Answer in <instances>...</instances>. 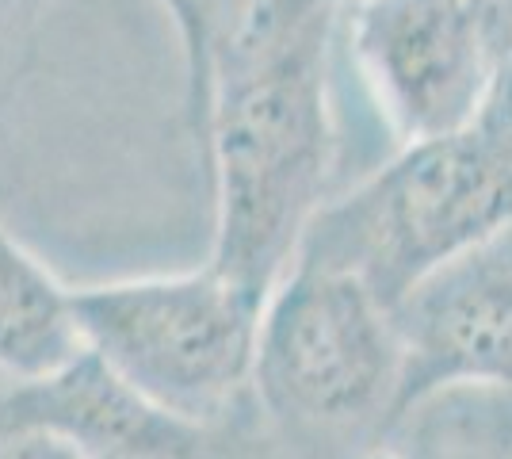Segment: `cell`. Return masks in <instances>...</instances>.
I'll return each mask as SVG.
<instances>
[{
	"label": "cell",
	"instance_id": "obj_7",
	"mask_svg": "<svg viewBox=\"0 0 512 459\" xmlns=\"http://www.w3.org/2000/svg\"><path fill=\"white\" fill-rule=\"evenodd\" d=\"M81 352L73 287L0 222V383L43 379Z\"/></svg>",
	"mask_w": 512,
	"mask_h": 459
},
{
	"label": "cell",
	"instance_id": "obj_11",
	"mask_svg": "<svg viewBox=\"0 0 512 459\" xmlns=\"http://www.w3.org/2000/svg\"><path fill=\"white\" fill-rule=\"evenodd\" d=\"M54 0H0V62L31 35Z\"/></svg>",
	"mask_w": 512,
	"mask_h": 459
},
{
	"label": "cell",
	"instance_id": "obj_2",
	"mask_svg": "<svg viewBox=\"0 0 512 459\" xmlns=\"http://www.w3.org/2000/svg\"><path fill=\"white\" fill-rule=\"evenodd\" d=\"M253 406L276 459H363L406 417V349L367 287L295 261L260 314Z\"/></svg>",
	"mask_w": 512,
	"mask_h": 459
},
{
	"label": "cell",
	"instance_id": "obj_1",
	"mask_svg": "<svg viewBox=\"0 0 512 459\" xmlns=\"http://www.w3.org/2000/svg\"><path fill=\"white\" fill-rule=\"evenodd\" d=\"M333 43L337 12L249 16L214 62L192 131L214 199L207 264L260 303L299 261L310 226L337 196Z\"/></svg>",
	"mask_w": 512,
	"mask_h": 459
},
{
	"label": "cell",
	"instance_id": "obj_10",
	"mask_svg": "<svg viewBox=\"0 0 512 459\" xmlns=\"http://www.w3.org/2000/svg\"><path fill=\"white\" fill-rule=\"evenodd\" d=\"M0 459H88L62 437L39 429H0Z\"/></svg>",
	"mask_w": 512,
	"mask_h": 459
},
{
	"label": "cell",
	"instance_id": "obj_8",
	"mask_svg": "<svg viewBox=\"0 0 512 459\" xmlns=\"http://www.w3.org/2000/svg\"><path fill=\"white\" fill-rule=\"evenodd\" d=\"M363 459H512V387L432 394Z\"/></svg>",
	"mask_w": 512,
	"mask_h": 459
},
{
	"label": "cell",
	"instance_id": "obj_9",
	"mask_svg": "<svg viewBox=\"0 0 512 459\" xmlns=\"http://www.w3.org/2000/svg\"><path fill=\"white\" fill-rule=\"evenodd\" d=\"M161 8L169 12L176 39H180L184 119H188V131H195L203 115V100H207V85H211V69L222 46L249 20V0H161Z\"/></svg>",
	"mask_w": 512,
	"mask_h": 459
},
{
	"label": "cell",
	"instance_id": "obj_6",
	"mask_svg": "<svg viewBox=\"0 0 512 459\" xmlns=\"http://www.w3.org/2000/svg\"><path fill=\"white\" fill-rule=\"evenodd\" d=\"M406 414L455 387H512V222L394 306Z\"/></svg>",
	"mask_w": 512,
	"mask_h": 459
},
{
	"label": "cell",
	"instance_id": "obj_3",
	"mask_svg": "<svg viewBox=\"0 0 512 459\" xmlns=\"http://www.w3.org/2000/svg\"><path fill=\"white\" fill-rule=\"evenodd\" d=\"M512 222V138L486 111L467 131L398 146L325 203L299 261L356 276L383 306ZM295 268V264H291Z\"/></svg>",
	"mask_w": 512,
	"mask_h": 459
},
{
	"label": "cell",
	"instance_id": "obj_13",
	"mask_svg": "<svg viewBox=\"0 0 512 459\" xmlns=\"http://www.w3.org/2000/svg\"><path fill=\"white\" fill-rule=\"evenodd\" d=\"M490 111L497 115V123H501L512 138V50H509V58H505V73H501V85H497V96H493Z\"/></svg>",
	"mask_w": 512,
	"mask_h": 459
},
{
	"label": "cell",
	"instance_id": "obj_14",
	"mask_svg": "<svg viewBox=\"0 0 512 459\" xmlns=\"http://www.w3.org/2000/svg\"><path fill=\"white\" fill-rule=\"evenodd\" d=\"M509 8H512V0H509Z\"/></svg>",
	"mask_w": 512,
	"mask_h": 459
},
{
	"label": "cell",
	"instance_id": "obj_12",
	"mask_svg": "<svg viewBox=\"0 0 512 459\" xmlns=\"http://www.w3.org/2000/svg\"><path fill=\"white\" fill-rule=\"evenodd\" d=\"M348 0H249V16L264 20H299V16H318V12H341Z\"/></svg>",
	"mask_w": 512,
	"mask_h": 459
},
{
	"label": "cell",
	"instance_id": "obj_5",
	"mask_svg": "<svg viewBox=\"0 0 512 459\" xmlns=\"http://www.w3.org/2000/svg\"><path fill=\"white\" fill-rule=\"evenodd\" d=\"M337 35L394 146L486 119L512 50V23L474 0H348Z\"/></svg>",
	"mask_w": 512,
	"mask_h": 459
},
{
	"label": "cell",
	"instance_id": "obj_4",
	"mask_svg": "<svg viewBox=\"0 0 512 459\" xmlns=\"http://www.w3.org/2000/svg\"><path fill=\"white\" fill-rule=\"evenodd\" d=\"M73 310L85 349L161 414L226 429L253 410L264 303L214 264L73 287Z\"/></svg>",
	"mask_w": 512,
	"mask_h": 459
}]
</instances>
